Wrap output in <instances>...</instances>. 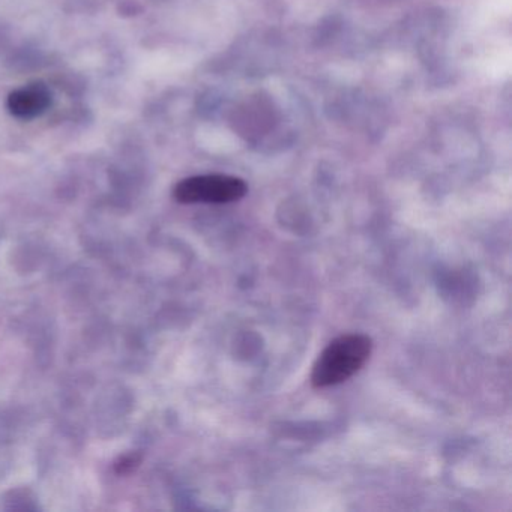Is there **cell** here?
I'll use <instances>...</instances> for the list:
<instances>
[{
    "mask_svg": "<svg viewBox=\"0 0 512 512\" xmlns=\"http://www.w3.org/2000/svg\"><path fill=\"white\" fill-rule=\"evenodd\" d=\"M50 103H52V95L49 89L41 83H35L14 91L8 98L7 106L11 115L31 119L46 112Z\"/></svg>",
    "mask_w": 512,
    "mask_h": 512,
    "instance_id": "3",
    "label": "cell"
},
{
    "mask_svg": "<svg viewBox=\"0 0 512 512\" xmlns=\"http://www.w3.org/2000/svg\"><path fill=\"white\" fill-rule=\"evenodd\" d=\"M373 352V341L365 334H346L332 340L320 353L311 371V385L331 388L362 370Z\"/></svg>",
    "mask_w": 512,
    "mask_h": 512,
    "instance_id": "1",
    "label": "cell"
},
{
    "mask_svg": "<svg viewBox=\"0 0 512 512\" xmlns=\"http://www.w3.org/2000/svg\"><path fill=\"white\" fill-rule=\"evenodd\" d=\"M248 187L244 179L229 175H200L184 179L173 191L179 203H223L238 202L247 194Z\"/></svg>",
    "mask_w": 512,
    "mask_h": 512,
    "instance_id": "2",
    "label": "cell"
}]
</instances>
